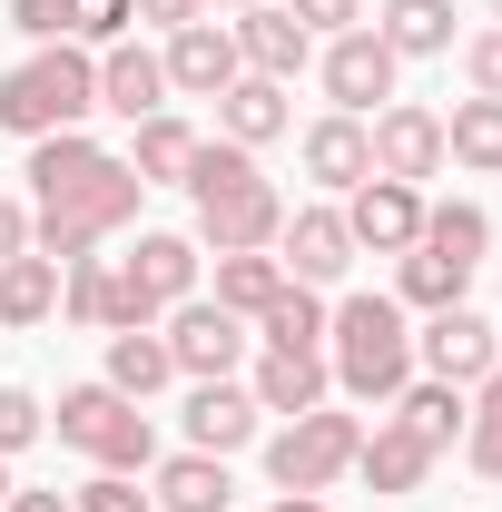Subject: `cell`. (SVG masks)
Here are the masks:
<instances>
[{"label": "cell", "mask_w": 502, "mask_h": 512, "mask_svg": "<svg viewBox=\"0 0 502 512\" xmlns=\"http://www.w3.org/2000/svg\"><path fill=\"white\" fill-rule=\"evenodd\" d=\"M50 424H60V444H69V453H89L99 473H148V463H158L148 404H128L119 384H69Z\"/></svg>", "instance_id": "5b68a950"}, {"label": "cell", "mask_w": 502, "mask_h": 512, "mask_svg": "<svg viewBox=\"0 0 502 512\" xmlns=\"http://www.w3.org/2000/svg\"><path fill=\"white\" fill-rule=\"evenodd\" d=\"M128 20H138L128 0H69V40H79V50H109V40H128Z\"/></svg>", "instance_id": "d590c367"}, {"label": "cell", "mask_w": 502, "mask_h": 512, "mask_svg": "<svg viewBox=\"0 0 502 512\" xmlns=\"http://www.w3.org/2000/svg\"><path fill=\"white\" fill-rule=\"evenodd\" d=\"M60 306H69L79 325H99V335H119V266H109V256L60 266Z\"/></svg>", "instance_id": "4dcf8cb0"}, {"label": "cell", "mask_w": 502, "mask_h": 512, "mask_svg": "<svg viewBox=\"0 0 502 512\" xmlns=\"http://www.w3.org/2000/svg\"><path fill=\"white\" fill-rule=\"evenodd\" d=\"M355 444H365V424L335 414V404H315V414L266 434V473H276V493H335L355 473Z\"/></svg>", "instance_id": "8992f818"}, {"label": "cell", "mask_w": 502, "mask_h": 512, "mask_svg": "<svg viewBox=\"0 0 502 512\" xmlns=\"http://www.w3.org/2000/svg\"><path fill=\"white\" fill-rule=\"evenodd\" d=\"M463 296H473V266H463V256L404 247V276H394V306H404V316H414V306H424V316H443V306H463Z\"/></svg>", "instance_id": "4316f807"}, {"label": "cell", "mask_w": 502, "mask_h": 512, "mask_svg": "<svg viewBox=\"0 0 502 512\" xmlns=\"http://www.w3.org/2000/svg\"><path fill=\"white\" fill-rule=\"evenodd\" d=\"M158 60H168V89H188V99H217V89L247 69L227 20H188V30H168V50H158Z\"/></svg>", "instance_id": "9a60e30c"}, {"label": "cell", "mask_w": 502, "mask_h": 512, "mask_svg": "<svg viewBox=\"0 0 502 512\" xmlns=\"http://www.w3.org/2000/svg\"><path fill=\"white\" fill-rule=\"evenodd\" d=\"M306 178L315 188H365L375 178V148H365V119H345V109H325V119L306 128Z\"/></svg>", "instance_id": "ffe728a7"}, {"label": "cell", "mask_w": 502, "mask_h": 512, "mask_svg": "<svg viewBox=\"0 0 502 512\" xmlns=\"http://www.w3.org/2000/svg\"><path fill=\"white\" fill-rule=\"evenodd\" d=\"M414 247L434 256H463V266H483V247H493V217L473 207V197H443V207H424V237Z\"/></svg>", "instance_id": "1f68e13d"}, {"label": "cell", "mask_w": 502, "mask_h": 512, "mask_svg": "<svg viewBox=\"0 0 502 512\" xmlns=\"http://www.w3.org/2000/svg\"><path fill=\"white\" fill-rule=\"evenodd\" d=\"M30 247V197H0V266Z\"/></svg>", "instance_id": "b9f144b4"}, {"label": "cell", "mask_w": 502, "mask_h": 512, "mask_svg": "<svg viewBox=\"0 0 502 512\" xmlns=\"http://www.w3.org/2000/svg\"><path fill=\"white\" fill-rule=\"evenodd\" d=\"M266 512H325V493H276Z\"/></svg>", "instance_id": "ee69618b"}, {"label": "cell", "mask_w": 502, "mask_h": 512, "mask_svg": "<svg viewBox=\"0 0 502 512\" xmlns=\"http://www.w3.org/2000/svg\"><path fill=\"white\" fill-rule=\"evenodd\" d=\"M227 30H237V60H247L256 79H296V69L315 60V30H306V20H286L276 0H256V10H237Z\"/></svg>", "instance_id": "e0dca14e"}, {"label": "cell", "mask_w": 502, "mask_h": 512, "mask_svg": "<svg viewBox=\"0 0 502 512\" xmlns=\"http://www.w3.org/2000/svg\"><path fill=\"white\" fill-rule=\"evenodd\" d=\"M276 10H286V20H306L315 40H335V30H355V20H365V0H276Z\"/></svg>", "instance_id": "f35d334b"}, {"label": "cell", "mask_w": 502, "mask_h": 512, "mask_svg": "<svg viewBox=\"0 0 502 512\" xmlns=\"http://www.w3.org/2000/svg\"><path fill=\"white\" fill-rule=\"evenodd\" d=\"M355 473H365L375 493H424V473H434V444H424L414 424H394V414H384L375 434L355 444Z\"/></svg>", "instance_id": "44dd1931"}, {"label": "cell", "mask_w": 502, "mask_h": 512, "mask_svg": "<svg viewBox=\"0 0 502 512\" xmlns=\"http://www.w3.org/2000/svg\"><path fill=\"white\" fill-rule=\"evenodd\" d=\"M0 512H79V503H69V493H30V483H20V493H10Z\"/></svg>", "instance_id": "7bdbcfd3"}, {"label": "cell", "mask_w": 502, "mask_h": 512, "mask_svg": "<svg viewBox=\"0 0 502 512\" xmlns=\"http://www.w3.org/2000/svg\"><path fill=\"white\" fill-rule=\"evenodd\" d=\"M493 20H502V0H493Z\"/></svg>", "instance_id": "7dc6e473"}, {"label": "cell", "mask_w": 502, "mask_h": 512, "mask_svg": "<svg viewBox=\"0 0 502 512\" xmlns=\"http://www.w3.org/2000/svg\"><path fill=\"white\" fill-rule=\"evenodd\" d=\"M463 79H473V99H502V20L463 40Z\"/></svg>", "instance_id": "74e56055"}, {"label": "cell", "mask_w": 502, "mask_h": 512, "mask_svg": "<svg viewBox=\"0 0 502 512\" xmlns=\"http://www.w3.org/2000/svg\"><path fill=\"white\" fill-rule=\"evenodd\" d=\"M50 316H60V266H50L40 247H20L10 266H0V325L30 335V325H50Z\"/></svg>", "instance_id": "cb8c5ba5"}, {"label": "cell", "mask_w": 502, "mask_h": 512, "mask_svg": "<svg viewBox=\"0 0 502 512\" xmlns=\"http://www.w3.org/2000/svg\"><path fill=\"white\" fill-rule=\"evenodd\" d=\"M394 69H404V60L384 50L365 20H355V30H335V40L315 50V79H325V99H335L345 119H375L384 99H394Z\"/></svg>", "instance_id": "ba28073f"}, {"label": "cell", "mask_w": 502, "mask_h": 512, "mask_svg": "<svg viewBox=\"0 0 502 512\" xmlns=\"http://www.w3.org/2000/svg\"><path fill=\"white\" fill-rule=\"evenodd\" d=\"M197 237H168V227H148L128 256H109L119 266V325H158L168 306H188L197 296Z\"/></svg>", "instance_id": "52a82bcc"}, {"label": "cell", "mask_w": 502, "mask_h": 512, "mask_svg": "<svg viewBox=\"0 0 502 512\" xmlns=\"http://www.w3.org/2000/svg\"><path fill=\"white\" fill-rule=\"evenodd\" d=\"M197 158V128L178 109H158V119H138V148H128V168H138V188H178Z\"/></svg>", "instance_id": "f1b7e54d"}, {"label": "cell", "mask_w": 502, "mask_h": 512, "mask_svg": "<svg viewBox=\"0 0 502 512\" xmlns=\"http://www.w3.org/2000/svg\"><path fill=\"white\" fill-rule=\"evenodd\" d=\"M276 286H286V266H276V247H237V256H217V306L227 316H266L276 306Z\"/></svg>", "instance_id": "f546056e"}, {"label": "cell", "mask_w": 502, "mask_h": 512, "mask_svg": "<svg viewBox=\"0 0 502 512\" xmlns=\"http://www.w3.org/2000/svg\"><path fill=\"white\" fill-rule=\"evenodd\" d=\"M256 424H266V414H256V394H247L237 375L188 384V453H217V463H227V453L256 444Z\"/></svg>", "instance_id": "5bb4252c"}, {"label": "cell", "mask_w": 502, "mask_h": 512, "mask_svg": "<svg viewBox=\"0 0 502 512\" xmlns=\"http://www.w3.org/2000/svg\"><path fill=\"white\" fill-rule=\"evenodd\" d=\"M148 473H158V493H148L158 512H227V493H237L217 453H168V463H148Z\"/></svg>", "instance_id": "484cf974"}, {"label": "cell", "mask_w": 502, "mask_h": 512, "mask_svg": "<svg viewBox=\"0 0 502 512\" xmlns=\"http://www.w3.org/2000/svg\"><path fill=\"white\" fill-rule=\"evenodd\" d=\"M10 30H30V40H69V0H10Z\"/></svg>", "instance_id": "ab89813d"}, {"label": "cell", "mask_w": 502, "mask_h": 512, "mask_svg": "<svg viewBox=\"0 0 502 512\" xmlns=\"http://www.w3.org/2000/svg\"><path fill=\"white\" fill-rule=\"evenodd\" d=\"M99 109H109V119H158V109H168V60H158V50H138V40H109V50H99Z\"/></svg>", "instance_id": "2e32d148"}, {"label": "cell", "mask_w": 502, "mask_h": 512, "mask_svg": "<svg viewBox=\"0 0 502 512\" xmlns=\"http://www.w3.org/2000/svg\"><path fill=\"white\" fill-rule=\"evenodd\" d=\"M168 355H178L188 384L237 375V365H247V316H227L217 296H188V306H168Z\"/></svg>", "instance_id": "8fae6325"}, {"label": "cell", "mask_w": 502, "mask_h": 512, "mask_svg": "<svg viewBox=\"0 0 502 512\" xmlns=\"http://www.w3.org/2000/svg\"><path fill=\"white\" fill-rule=\"evenodd\" d=\"M207 10H217V0H207ZM227 10H256V0H227Z\"/></svg>", "instance_id": "bcb514c9"}, {"label": "cell", "mask_w": 502, "mask_h": 512, "mask_svg": "<svg viewBox=\"0 0 502 512\" xmlns=\"http://www.w3.org/2000/svg\"><path fill=\"white\" fill-rule=\"evenodd\" d=\"M276 266H286L296 286H345V266H355L345 207H286V227H276Z\"/></svg>", "instance_id": "7c38bea8"}, {"label": "cell", "mask_w": 502, "mask_h": 512, "mask_svg": "<svg viewBox=\"0 0 502 512\" xmlns=\"http://www.w3.org/2000/svg\"><path fill=\"white\" fill-rule=\"evenodd\" d=\"M40 434H50V404L30 384H0V453H30Z\"/></svg>", "instance_id": "e575fe53"}, {"label": "cell", "mask_w": 502, "mask_h": 512, "mask_svg": "<svg viewBox=\"0 0 502 512\" xmlns=\"http://www.w3.org/2000/svg\"><path fill=\"white\" fill-rule=\"evenodd\" d=\"M247 394H256V414H286V424H296V414H315V404L335 394V375H325V355H276V345H266Z\"/></svg>", "instance_id": "d6986e66"}, {"label": "cell", "mask_w": 502, "mask_h": 512, "mask_svg": "<svg viewBox=\"0 0 502 512\" xmlns=\"http://www.w3.org/2000/svg\"><path fill=\"white\" fill-rule=\"evenodd\" d=\"M414 365L434 384H463V394H473V384L502 365V325L473 316V306H443V316H424V335H414Z\"/></svg>", "instance_id": "30bf717a"}, {"label": "cell", "mask_w": 502, "mask_h": 512, "mask_svg": "<svg viewBox=\"0 0 502 512\" xmlns=\"http://www.w3.org/2000/svg\"><path fill=\"white\" fill-rule=\"evenodd\" d=\"M325 316H335L325 286H296V276H286L276 306L256 316V345H276V355H325Z\"/></svg>", "instance_id": "7402d4cb"}, {"label": "cell", "mask_w": 502, "mask_h": 512, "mask_svg": "<svg viewBox=\"0 0 502 512\" xmlns=\"http://www.w3.org/2000/svg\"><path fill=\"white\" fill-rule=\"evenodd\" d=\"M99 384H119L128 404H148L158 384H178V355H168V335H158V325H119V335H109V375H99Z\"/></svg>", "instance_id": "603a6c76"}, {"label": "cell", "mask_w": 502, "mask_h": 512, "mask_svg": "<svg viewBox=\"0 0 502 512\" xmlns=\"http://www.w3.org/2000/svg\"><path fill=\"white\" fill-rule=\"evenodd\" d=\"M10 493H20V483H10V453H0V503H10Z\"/></svg>", "instance_id": "f6af8a7d"}, {"label": "cell", "mask_w": 502, "mask_h": 512, "mask_svg": "<svg viewBox=\"0 0 502 512\" xmlns=\"http://www.w3.org/2000/svg\"><path fill=\"white\" fill-rule=\"evenodd\" d=\"M296 109H286V79H256L237 69L227 89H217V138H237V148H266V138H286Z\"/></svg>", "instance_id": "ac0fdd59"}, {"label": "cell", "mask_w": 502, "mask_h": 512, "mask_svg": "<svg viewBox=\"0 0 502 512\" xmlns=\"http://www.w3.org/2000/svg\"><path fill=\"white\" fill-rule=\"evenodd\" d=\"M365 148H375V178L424 188V178H443V109H424V99H384L375 119H365Z\"/></svg>", "instance_id": "9c48e42d"}, {"label": "cell", "mask_w": 502, "mask_h": 512, "mask_svg": "<svg viewBox=\"0 0 502 512\" xmlns=\"http://www.w3.org/2000/svg\"><path fill=\"white\" fill-rule=\"evenodd\" d=\"M138 20H158V30H188V20H207V0H128Z\"/></svg>", "instance_id": "60d3db41"}, {"label": "cell", "mask_w": 502, "mask_h": 512, "mask_svg": "<svg viewBox=\"0 0 502 512\" xmlns=\"http://www.w3.org/2000/svg\"><path fill=\"white\" fill-rule=\"evenodd\" d=\"M443 158L473 168V178H502V99H453V119H443Z\"/></svg>", "instance_id": "83f0119b"}, {"label": "cell", "mask_w": 502, "mask_h": 512, "mask_svg": "<svg viewBox=\"0 0 502 512\" xmlns=\"http://www.w3.org/2000/svg\"><path fill=\"white\" fill-rule=\"evenodd\" d=\"M345 237H355V256H404L414 237H424V188H404V178H365V188H345Z\"/></svg>", "instance_id": "4fadbf2b"}, {"label": "cell", "mask_w": 502, "mask_h": 512, "mask_svg": "<svg viewBox=\"0 0 502 512\" xmlns=\"http://www.w3.org/2000/svg\"><path fill=\"white\" fill-rule=\"evenodd\" d=\"M463 463L502 483V365L473 384V394H463Z\"/></svg>", "instance_id": "836d02e7"}, {"label": "cell", "mask_w": 502, "mask_h": 512, "mask_svg": "<svg viewBox=\"0 0 502 512\" xmlns=\"http://www.w3.org/2000/svg\"><path fill=\"white\" fill-rule=\"evenodd\" d=\"M69 503H79V512H158L148 493H138V473H89Z\"/></svg>", "instance_id": "8d00e7d4"}, {"label": "cell", "mask_w": 502, "mask_h": 512, "mask_svg": "<svg viewBox=\"0 0 502 512\" xmlns=\"http://www.w3.org/2000/svg\"><path fill=\"white\" fill-rule=\"evenodd\" d=\"M325 375L355 404H394L414 384V325H404V306L394 296H345L325 316Z\"/></svg>", "instance_id": "3957f363"}, {"label": "cell", "mask_w": 502, "mask_h": 512, "mask_svg": "<svg viewBox=\"0 0 502 512\" xmlns=\"http://www.w3.org/2000/svg\"><path fill=\"white\" fill-rule=\"evenodd\" d=\"M394 424H414V434H424V444H453V434H463V384H434V375H414L404 384V394H394Z\"/></svg>", "instance_id": "d6a6232c"}, {"label": "cell", "mask_w": 502, "mask_h": 512, "mask_svg": "<svg viewBox=\"0 0 502 512\" xmlns=\"http://www.w3.org/2000/svg\"><path fill=\"white\" fill-rule=\"evenodd\" d=\"M178 188L197 197V247H217V256L276 247V227H286V188L256 168V148H237V138H197Z\"/></svg>", "instance_id": "7a4b0ae2"}, {"label": "cell", "mask_w": 502, "mask_h": 512, "mask_svg": "<svg viewBox=\"0 0 502 512\" xmlns=\"http://www.w3.org/2000/svg\"><path fill=\"white\" fill-rule=\"evenodd\" d=\"M89 109H99V50H79V40H40L20 69H0V128L10 138L89 128Z\"/></svg>", "instance_id": "277c9868"}, {"label": "cell", "mask_w": 502, "mask_h": 512, "mask_svg": "<svg viewBox=\"0 0 502 512\" xmlns=\"http://www.w3.org/2000/svg\"><path fill=\"white\" fill-rule=\"evenodd\" d=\"M30 247L50 256V266H79V256H99L119 237L128 217H138V168H128L119 148H99L89 128H60V138H30Z\"/></svg>", "instance_id": "6da1fadb"}, {"label": "cell", "mask_w": 502, "mask_h": 512, "mask_svg": "<svg viewBox=\"0 0 502 512\" xmlns=\"http://www.w3.org/2000/svg\"><path fill=\"white\" fill-rule=\"evenodd\" d=\"M394 60H443L453 50V0H384V20H365Z\"/></svg>", "instance_id": "d4e9b609"}]
</instances>
